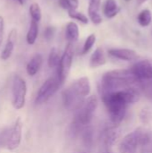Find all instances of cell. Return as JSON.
I'll use <instances>...</instances> for the list:
<instances>
[{
  "label": "cell",
  "mask_w": 152,
  "mask_h": 153,
  "mask_svg": "<svg viewBox=\"0 0 152 153\" xmlns=\"http://www.w3.org/2000/svg\"><path fill=\"white\" fill-rule=\"evenodd\" d=\"M112 123L117 125L125 117L127 108L140 99V92L135 87L121 90L101 97Z\"/></svg>",
  "instance_id": "6da1fadb"
},
{
  "label": "cell",
  "mask_w": 152,
  "mask_h": 153,
  "mask_svg": "<svg viewBox=\"0 0 152 153\" xmlns=\"http://www.w3.org/2000/svg\"><path fill=\"white\" fill-rule=\"evenodd\" d=\"M137 80L131 69L111 70L105 73L99 82V93L101 97L108 94L134 87Z\"/></svg>",
  "instance_id": "7a4b0ae2"
},
{
  "label": "cell",
  "mask_w": 152,
  "mask_h": 153,
  "mask_svg": "<svg viewBox=\"0 0 152 153\" xmlns=\"http://www.w3.org/2000/svg\"><path fill=\"white\" fill-rule=\"evenodd\" d=\"M90 84L89 78H79L63 91V103L68 110L75 111L86 100V97L90 94Z\"/></svg>",
  "instance_id": "3957f363"
},
{
  "label": "cell",
  "mask_w": 152,
  "mask_h": 153,
  "mask_svg": "<svg viewBox=\"0 0 152 153\" xmlns=\"http://www.w3.org/2000/svg\"><path fill=\"white\" fill-rule=\"evenodd\" d=\"M98 98L95 95H92L88 97L75 110L71 126L73 134H79V132H82L84 128L89 126L98 108Z\"/></svg>",
  "instance_id": "277c9868"
},
{
  "label": "cell",
  "mask_w": 152,
  "mask_h": 153,
  "mask_svg": "<svg viewBox=\"0 0 152 153\" xmlns=\"http://www.w3.org/2000/svg\"><path fill=\"white\" fill-rule=\"evenodd\" d=\"M151 140V134L142 128H138L133 132L125 135L119 146L120 153H137L140 146H143Z\"/></svg>",
  "instance_id": "5b68a950"
},
{
  "label": "cell",
  "mask_w": 152,
  "mask_h": 153,
  "mask_svg": "<svg viewBox=\"0 0 152 153\" xmlns=\"http://www.w3.org/2000/svg\"><path fill=\"white\" fill-rule=\"evenodd\" d=\"M61 85L62 82H60L57 75L50 77L47 80H46L38 91L35 99V104L40 105L47 102L57 91Z\"/></svg>",
  "instance_id": "8992f818"
},
{
  "label": "cell",
  "mask_w": 152,
  "mask_h": 153,
  "mask_svg": "<svg viewBox=\"0 0 152 153\" xmlns=\"http://www.w3.org/2000/svg\"><path fill=\"white\" fill-rule=\"evenodd\" d=\"M27 85L25 81L19 75H14L12 85L13 106L15 109H22L25 105Z\"/></svg>",
  "instance_id": "52a82bcc"
},
{
  "label": "cell",
  "mask_w": 152,
  "mask_h": 153,
  "mask_svg": "<svg viewBox=\"0 0 152 153\" xmlns=\"http://www.w3.org/2000/svg\"><path fill=\"white\" fill-rule=\"evenodd\" d=\"M73 43H68L61 56L58 67L56 68L57 69L56 75L59 78L62 84L64 83V82L65 81V79L67 78L70 73L72 63H73Z\"/></svg>",
  "instance_id": "ba28073f"
},
{
  "label": "cell",
  "mask_w": 152,
  "mask_h": 153,
  "mask_svg": "<svg viewBox=\"0 0 152 153\" xmlns=\"http://www.w3.org/2000/svg\"><path fill=\"white\" fill-rule=\"evenodd\" d=\"M22 138V121L20 117H17L13 125L10 126L8 140L5 149L8 151H14L21 144Z\"/></svg>",
  "instance_id": "9c48e42d"
},
{
  "label": "cell",
  "mask_w": 152,
  "mask_h": 153,
  "mask_svg": "<svg viewBox=\"0 0 152 153\" xmlns=\"http://www.w3.org/2000/svg\"><path fill=\"white\" fill-rule=\"evenodd\" d=\"M131 71L134 74L137 83L142 81L152 80V60H142L134 64Z\"/></svg>",
  "instance_id": "30bf717a"
},
{
  "label": "cell",
  "mask_w": 152,
  "mask_h": 153,
  "mask_svg": "<svg viewBox=\"0 0 152 153\" xmlns=\"http://www.w3.org/2000/svg\"><path fill=\"white\" fill-rule=\"evenodd\" d=\"M120 135H121V129L116 126H110L106 130H104L101 134V141H102L103 147L108 149L111 148L118 140Z\"/></svg>",
  "instance_id": "8fae6325"
},
{
  "label": "cell",
  "mask_w": 152,
  "mask_h": 153,
  "mask_svg": "<svg viewBox=\"0 0 152 153\" xmlns=\"http://www.w3.org/2000/svg\"><path fill=\"white\" fill-rule=\"evenodd\" d=\"M108 54L113 57L128 62L136 60L138 57L137 53L129 48H111L108 50Z\"/></svg>",
  "instance_id": "7c38bea8"
},
{
  "label": "cell",
  "mask_w": 152,
  "mask_h": 153,
  "mask_svg": "<svg viewBox=\"0 0 152 153\" xmlns=\"http://www.w3.org/2000/svg\"><path fill=\"white\" fill-rule=\"evenodd\" d=\"M16 39H17V30H16V29H13L12 30H10L8 37H7L6 44L1 52L0 56H1L2 60H7L11 56V55L13 51L14 46H15Z\"/></svg>",
  "instance_id": "4fadbf2b"
},
{
  "label": "cell",
  "mask_w": 152,
  "mask_h": 153,
  "mask_svg": "<svg viewBox=\"0 0 152 153\" xmlns=\"http://www.w3.org/2000/svg\"><path fill=\"white\" fill-rule=\"evenodd\" d=\"M42 62H43V58L40 54L34 55L31 57V59L29 61V63L27 64V66H26L27 74L30 76H34L35 74H37V73L39 71L41 67Z\"/></svg>",
  "instance_id": "5bb4252c"
},
{
  "label": "cell",
  "mask_w": 152,
  "mask_h": 153,
  "mask_svg": "<svg viewBox=\"0 0 152 153\" xmlns=\"http://www.w3.org/2000/svg\"><path fill=\"white\" fill-rule=\"evenodd\" d=\"M107 62L104 51L102 48H98L91 55L90 58V66L91 68H97L101 65H104Z\"/></svg>",
  "instance_id": "9a60e30c"
},
{
  "label": "cell",
  "mask_w": 152,
  "mask_h": 153,
  "mask_svg": "<svg viewBox=\"0 0 152 153\" xmlns=\"http://www.w3.org/2000/svg\"><path fill=\"white\" fill-rule=\"evenodd\" d=\"M65 38L69 43H73L79 39V27L74 22H69L65 27Z\"/></svg>",
  "instance_id": "2e32d148"
},
{
  "label": "cell",
  "mask_w": 152,
  "mask_h": 153,
  "mask_svg": "<svg viewBox=\"0 0 152 153\" xmlns=\"http://www.w3.org/2000/svg\"><path fill=\"white\" fill-rule=\"evenodd\" d=\"M120 11L116 0H106L103 13L108 18H114Z\"/></svg>",
  "instance_id": "e0dca14e"
},
{
  "label": "cell",
  "mask_w": 152,
  "mask_h": 153,
  "mask_svg": "<svg viewBox=\"0 0 152 153\" xmlns=\"http://www.w3.org/2000/svg\"><path fill=\"white\" fill-rule=\"evenodd\" d=\"M39 22L31 20L30 24V28L29 30L27 32L26 35V41L29 45H33L38 38V34H39Z\"/></svg>",
  "instance_id": "ac0fdd59"
},
{
  "label": "cell",
  "mask_w": 152,
  "mask_h": 153,
  "mask_svg": "<svg viewBox=\"0 0 152 153\" xmlns=\"http://www.w3.org/2000/svg\"><path fill=\"white\" fill-rule=\"evenodd\" d=\"M99 5L89 2V7H88L89 17H90V21L96 25L100 24L102 22V17L99 14Z\"/></svg>",
  "instance_id": "d6986e66"
},
{
  "label": "cell",
  "mask_w": 152,
  "mask_h": 153,
  "mask_svg": "<svg viewBox=\"0 0 152 153\" xmlns=\"http://www.w3.org/2000/svg\"><path fill=\"white\" fill-rule=\"evenodd\" d=\"M152 21V13L149 9L142 10L138 15V22L142 27H147Z\"/></svg>",
  "instance_id": "ffe728a7"
},
{
  "label": "cell",
  "mask_w": 152,
  "mask_h": 153,
  "mask_svg": "<svg viewBox=\"0 0 152 153\" xmlns=\"http://www.w3.org/2000/svg\"><path fill=\"white\" fill-rule=\"evenodd\" d=\"M61 57L59 56V52L56 48H53L48 55V59H47V64L50 68H57L58 65L60 63Z\"/></svg>",
  "instance_id": "44dd1931"
},
{
  "label": "cell",
  "mask_w": 152,
  "mask_h": 153,
  "mask_svg": "<svg viewBox=\"0 0 152 153\" xmlns=\"http://www.w3.org/2000/svg\"><path fill=\"white\" fill-rule=\"evenodd\" d=\"M137 85L139 86L140 90L142 91V93L147 99L152 100V80L139 82Z\"/></svg>",
  "instance_id": "7402d4cb"
},
{
  "label": "cell",
  "mask_w": 152,
  "mask_h": 153,
  "mask_svg": "<svg viewBox=\"0 0 152 153\" xmlns=\"http://www.w3.org/2000/svg\"><path fill=\"white\" fill-rule=\"evenodd\" d=\"M29 12H30V15L31 17V20L39 22L40 20H41V9L38 3H32L30 6V9H29Z\"/></svg>",
  "instance_id": "603a6c76"
},
{
  "label": "cell",
  "mask_w": 152,
  "mask_h": 153,
  "mask_svg": "<svg viewBox=\"0 0 152 153\" xmlns=\"http://www.w3.org/2000/svg\"><path fill=\"white\" fill-rule=\"evenodd\" d=\"M68 15L70 18L73 19V20H77L83 24H87L89 22L88 17L85 14H83L80 12H77L76 10H68Z\"/></svg>",
  "instance_id": "cb8c5ba5"
},
{
  "label": "cell",
  "mask_w": 152,
  "mask_h": 153,
  "mask_svg": "<svg viewBox=\"0 0 152 153\" xmlns=\"http://www.w3.org/2000/svg\"><path fill=\"white\" fill-rule=\"evenodd\" d=\"M95 42H96V35H95V34H90V35H89L88 38L86 39L84 44H83L82 50V55L87 54V53L92 48V47L94 46Z\"/></svg>",
  "instance_id": "d4e9b609"
},
{
  "label": "cell",
  "mask_w": 152,
  "mask_h": 153,
  "mask_svg": "<svg viewBox=\"0 0 152 153\" xmlns=\"http://www.w3.org/2000/svg\"><path fill=\"white\" fill-rule=\"evenodd\" d=\"M92 139H93V133L92 129L89 126L84 128L82 130V140L85 143L86 145L90 146L92 143Z\"/></svg>",
  "instance_id": "484cf974"
},
{
  "label": "cell",
  "mask_w": 152,
  "mask_h": 153,
  "mask_svg": "<svg viewBox=\"0 0 152 153\" xmlns=\"http://www.w3.org/2000/svg\"><path fill=\"white\" fill-rule=\"evenodd\" d=\"M9 127H5L3 128L0 131V147L5 148L6 143H7V140H8V134H9Z\"/></svg>",
  "instance_id": "4316f807"
},
{
  "label": "cell",
  "mask_w": 152,
  "mask_h": 153,
  "mask_svg": "<svg viewBox=\"0 0 152 153\" xmlns=\"http://www.w3.org/2000/svg\"><path fill=\"white\" fill-rule=\"evenodd\" d=\"M140 118H141L142 123H144V124L149 123L152 118V111L151 109H148V108H143L141 111Z\"/></svg>",
  "instance_id": "83f0119b"
},
{
  "label": "cell",
  "mask_w": 152,
  "mask_h": 153,
  "mask_svg": "<svg viewBox=\"0 0 152 153\" xmlns=\"http://www.w3.org/2000/svg\"><path fill=\"white\" fill-rule=\"evenodd\" d=\"M54 34H55V28L54 27H50V26L47 27L44 30V37L47 40H50L54 37Z\"/></svg>",
  "instance_id": "f1b7e54d"
},
{
  "label": "cell",
  "mask_w": 152,
  "mask_h": 153,
  "mask_svg": "<svg viewBox=\"0 0 152 153\" xmlns=\"http://www.w3.org/2000/svg\"><path fill=\"white\" fill-rule=\"evenodd\" d=\"M4 19L3 16H0V47L4 40Z\"/></svg>",
  "instance_id": "f546056e"
},
{
  "label": "cell",
  "mask_w": 152,
  "mask_h": 153,
  "mask_svg": "<svg viewBox=\"0 0 152 153\" xmlns=\"http://www.w3.org/2000/svg\"><path fill=\"white\" fill-rule=\"evenodd\" d=\"M140 153H152V139L148 143L142 146V150Z\"/></svg>",
  "instance_id": "4dcf8cb0"
},
{
  "label": "cell",
  "mask_w": 152,
  "mask_h": 153,
  "mask_svg": "<svg viewBox=\"0 0 152 153\" xmlns=\"http://www.w3.org/2000/svg\"><path fill=\"white\" fill-rule=\"evenodd\" d=\"M69 10H76L79 6V0H67Z\"/></svg>",
  "instance_id": "1f68e13d"
},
{
  "label": "cell",
  "mask_w": 152,
  "mask_h": 153,
  "mask_svg": "<svg viewBox=\"0 0 152 153\" xmlns=\"http://www.w3.org/2000/svg\"><path fill=\"white\" fill-rule=\"evenodd\" d=\"M59 4L63 9L69 10V4H68L67 0H59Z\"/></svg>",
  "instance_id": "d6a6232c"
},
{
  "label": "cell",
  "mask_w": 152,
  "mask_h": 153,
  "mask_svg": "<svg viewBox=\"0 0 152 153\" xmlns=\"http://www.w3.org/2000/svg\"><path fill=\"white\" fill-rule=\"evenodd\" d=\"M100 153H111V152H109V149H108V148L102 147V150L100 151Z\"/></svg>",
  "instance_id": "836d02e7"
},
{
  "label": "cell",
  "mask_w": 152,
  "mask_h": 153,
  "mask_svg": "<svg viewBox=\"0 0 152 153\" xmlns=\"http://www.w3.org/2000/svg\"><path fill=\"white\" fill-rule=\"evenodd\" d=\"M100 2H101V0H90V3H92V4H95L98 5H100Z\"/></svg>",
  "instance_id": "e575fe53"
},
{
  "label": "cell",
  "mask_w": 152,
  "mask_h": 153,
  "mask_svg": "<svg viewBox=\"0 0 152 153\" xmlns=\"http://www.w3.org/2000/svg\"><path fill=\"white\" fill-rule=\"evenodd\" d=\"M15 1H16V2H18L20 4H23V3H24V1H25V0H15Z\"/></svg>",
  "instance_id": "d590c367"
},
{
  "label": "cell",
  "mask_w": 152,
  "mask_h": 153,
  "mask_svg": "<svg viewBox=\"0 0 152 153\" xmlns=\"http://www.w3.org/2000/svg\"><path fill=\"white\" fill-rule=\"evenodd\" d=\"M147 0H138V2H139V4H143V3H145Z\"/></svg>",
  "instance_id": "8d00e7d4"
},
{
  "label": "cell",
  "mask_w": 152,
  "mask_h": 153,
  "mask_svg": "<svg viewBox=\"0 0 152 153\" xmlns=\"http://www.w3.org/2000/svg\"><path fill=\"white\" fill-rule=\"evenodd\" d=\"M126 1H129V0H126Z\"/></svg>",
  "instance_id": "74e56055"
}]
</instances>
